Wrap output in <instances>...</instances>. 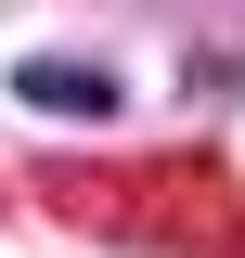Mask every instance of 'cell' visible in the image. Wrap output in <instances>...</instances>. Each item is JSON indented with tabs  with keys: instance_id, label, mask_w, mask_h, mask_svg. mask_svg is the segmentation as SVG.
<instances>
[{
	"instance_id": "6da1fadb",
	"label": "cell",
	"mask_w": 245,
	"mask_h": 258,
	"mask_svg": "<svg viewBox=\"0 0 245 258\" xmlns=\"http://www.w3.org/2000/svg\"><path fill=\"white\" fill-rule=\"evenodd\" d=\"M26 91H39V103H52V116H103V103H116V91H103V78H78V64H39Z\"/></svg>"
}]
</instances>
